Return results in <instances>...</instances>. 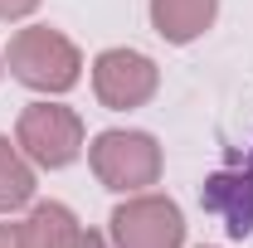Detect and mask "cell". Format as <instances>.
<instances>
[{"label":"cell","mask_w":253,"mask_h":248,"mask_svg":"<svg viewBox=\"0 0 253 248\" xmlns=\"http://www.w3.org/2000/svg\"><path fill=\"white\" fill-rule=\"evenodd\" d=\"M244 170H249V175H253V146H249V161H244Z\"/></svg>","instance_id":"cell-1"}]
</instances>
